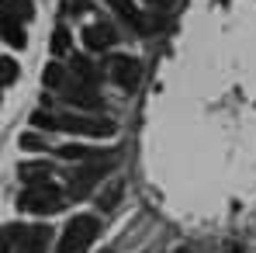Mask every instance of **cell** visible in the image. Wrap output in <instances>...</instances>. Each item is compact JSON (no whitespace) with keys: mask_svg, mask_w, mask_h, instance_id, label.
I'll use <instances>...</instances> for the list:
<instances>
[{"mask_svg":"<svg viewBox=\"0 0 256 253\" xmlns=\"http://www.w3.org/2000/svg\"><path fill=\"white\" fill-rule=\"evenodd\" d=\"M32 125L45 132H73V135H111L114 122L108 118H90V115H73V111H35Z\"/></svg>","mask_w":256,"mask_h":253,"instance_id":"1","label":"cell"},{"mask_svg":"<svg viewBox=\"0 0 256 253\" xmlns=\"http://www.w3.org/2000/svg\"><path fill=\"white\" fill-rule=\"evenodd\" d=\"M66 205V191L56 187V184H28L21 194H18V208L21 211H35V215H52Z\"/></svg>","mask_w":256,"mask_h":253,"instance_id":"2","label":"cell"},{"mask_svg":"<svg viewBox=\"0 0 256 253\" xmlns=\"http://www.w3.org/2000/svg\"><path fill=\"white\" fill-rule=\"evenodd\" d=\"M97 232H100V218H97V215H76V218L62 229L56 253H84L86 246L94 243Z\"/></svg>","mask_w":256,"mask_h":253,"instance_id":"3","label":"cell"},{"mask_svg":"<svg viewBox=\"0 0 256 253\" xmlns=\"http://www.w3.org/2000/svg\"><path fill=\"white\" fill-rule=\"evenodd\" d=\"M108 170H111V160H104V163H73L70 180H66V194H70V198H86V194L94 191V184H97Z\"/></svg>","mask_w":256,"mask_h":253,"instance_id":"4","label":"cell"},{"mask_svg":"<svg viewBox=\"0 0 256 253\" xmlns=\"http://www.w3.org/2000/svg\"><path fill=\"white\" fill-rule=\"evenodd\" d=\"M62 101L66 104H73V108H97L100 104V94L94 90V84H86V80H76L73 73H70V80L62 84Z\"/></svg>","mask_w":256,"mask_h":253,"instance_id":"5","label":"cell"},{"mask_svg":"<svg viewBox=\"0 0 256 253\" xmlns=\"http://www.w3.org/2000/svg\"><path fill=\"white\" fill-rule=\"evenodd\" d=\"M14 239H18L14 253H45L52 232H48V225H24V229L14 225Z\"/></svg>","mask_w":256,"mask_h":253,"instance_id":"6","label":"cell"},{"mask_svg":"<svg viewBox=\"0 0 256 253\" xmlns=\"http://www.w3.org/2000/svg\"><path fill=\"white\" fill-rule=\"evenodd\" d=\"M59 160H73V163H104V160H114V153L108 149H97V146H84V142H62L56 149Z\"/></svg>","mask_w":256,"mask_h":253,"instance_id":"7","label":"cell"},{"mask_svg":"<svg viewBox=\"0 0 256 253\" xmlns=\"http://www.w3.org/2000/svg\"><path fill=\"white\" fill-rule=\"evenodd\" d=\"M111 80L122 90H135L138 80H142V63L132 59V56H114L111 59Z\"/></svg>","mask_w":256,"mask_h":253,"instance_id":"8","label":"cell"},{"mask_svg":"<svg viewBox=\"0 0 256 253\" xmlns=\"http://www.w3.org/2000/svg\"><path fill=\"white\" fill-rule=\"evenodd\" d=\"M118 42V32L111 28V25H86L84 28V45L90 52H104V49H111V45Z\"/></svg>","mask_w":256,"mask_h":253,"instance_id":"9","label":"cell"},{"mask_svg":"<svg viewBox=\"0 0 256 253\" xmlns=\"http://www.w3.org/2000/svg\"><path fill=\"white\" fill-rule=\"evenodd\" d=\"M0 35H4V42L14 45V49H24V42H28V35H24V28H21V18H14V14L4 11V7H0Z\"/></svg>","mask_w":256,"mask_h":253,"instance_id":"10","label":"cell"},{"mask_svg":"<svg viewBox=\"0 0 256 253\" xmlns=\"http://www.w3.org/2000/svg\"><path fill=\"white\" fill-rule=\"evenodd\" d=\"M108 4H111V7H114V11L125 18L128 25L135 28V32H149V21H146V18L135 11V4H132V0H108Z\"/></svg>","mask_w":256,"mask_h":253,"instance_id":"11","label":"cell"},{"mask_svg":"<svg viewBox=\"0 0 256 253\" xmlns=\"http://www.w3.org/2000/svg\"><path fill=\"white\" fill-rule=\"evenodd\" d=\"M18 177L24 184H45L52 177V163H21L18 167Z\"/></svg>","mask_w":256,"mask_h":253,"instance_id":"12","label":"cell"},{"mask_svg":"<svg viewBox=\"0 0 256 253\" xmlns=\"http://www.w3.org/2000/svg\"><path fill=\"white\" fill-rule=\"evenodd\" d=\"M70 80V73L59 66V63H48L45 66V73H42V84L48 87V90H62V84Z\"/></svg>","mask_w":256,"mask_h":253,"instance_id":"13","label":"cell"},{"mask_svg":"<svg viewBox=\"0 0 256 253\" xmlns=\"http://www.w3.org/2000/svg\"><path fill=\"white\" fill-rule=\"evenodd\" d=\"M18 80H21V66H18L10 56H0V87L18 84Z\"/></svg>","mask_w":256,"mask_h":253,"instance_id":"14","label":"cell"},{"mask_svg":"<svg viewBox=\"0 0 256 253\" xmlns=\"http://www.w3.org/2000/svg\"><path fill=\"white\" fill-rule=\"evenodd\" d=\"M73 77H76V80H86V84H94V80H97V70H94V63H90L86 56H73Z\"/></svg>","mask_w":256,"mask_h":253,"instance_id":"15","label":"cell"},{"mask_svg":"<svg viewBox=\"0 0 256 253\" xmlns=\"http://www.w3.org/2000/svg\"><path fill=\"white\" fill-rule=\"evenodd\" d=\"M70 49H73V39H70V32L59 25V28H56V35H52V52H56V56H66Z\"/></svg>","mask_w":256,"mask_h":253,"instance_id":"16","label":"cell"},{"mask_svg":"<svg viewBox=\"0 0 256 253\" xmlns=\"http://www.w3.org/2000/svg\"><path fill=\"white\" fill-rule=\"evenodd\" d=\"M18 142H21V149H28V153H38V149L48 146V142H45V135H38V132H24Z\"/></svg>","mask_w":256,"mask_h":253,"instance_id":"17","label":"cell"},{"mask_svg":"<svg viewBox=\"0 0 256 253\" xmlns=\"http://www.w3.org/2000/svg\"><path fill=\"white\" fill-rule=\"evenodd\" d=\"M118 201H122V184H111V187H108V194L100 198V208L108 211V208H114Z\"/></svg>","mask_w":256,"mask_h":253,"instance_id":"18","label":"cell"},{"mask_svg":"<svg viewBox=\"0 0 256 253\" xmlns=\"http://www.w3.org/2000/svg\"><path fill=\"white\" fill-rule=\"evenodd\" d=\"M0 253H7V243H4V239H0Z\"/></svg>","mask_w":256,"mask_h":253,"instance_id":"19","label":"cell"},{"mask_svg":"<svg viewBox=\"0 0 256 253\" xmlns=\"http://www.w3.org/2000/svg\"><path fill=\"white\" fill-rule=\"evenodd\" d=\"M173 253H190V250H187V246H180V250H173Z\"/></svg>","mask_w":256,"mask_h":253,"instance_id":"20","label":"cell"}]
</instances>
